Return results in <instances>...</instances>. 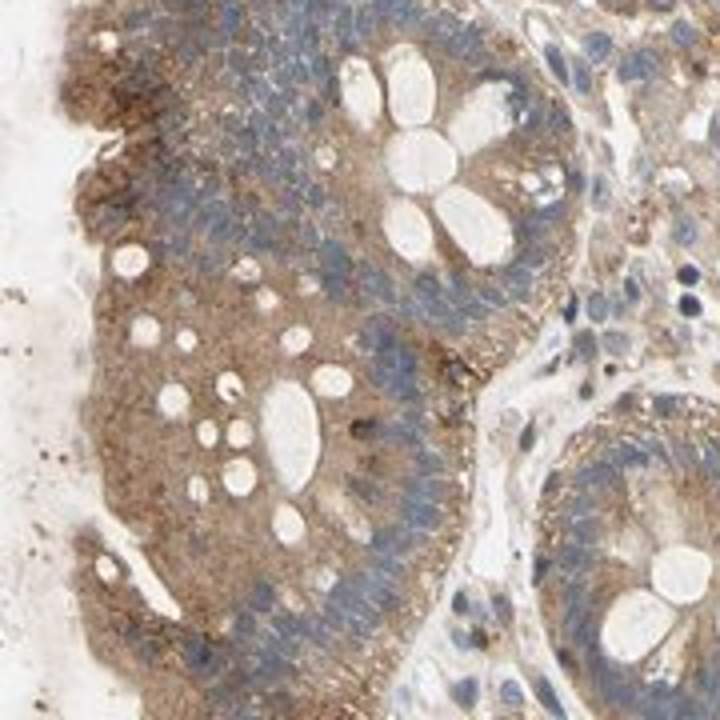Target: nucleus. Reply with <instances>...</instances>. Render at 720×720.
Here are the masks:
<instances>
[{"label": "nucleus", "mask_w": 720, "mask_h": 720, "mask_svg": "<svg viewBox=\"0 0 720 720\" xmlns=\"http://www.w3.org/2000/svg\"><path fill=\"white\" fill-rule=\"evenodd\" d=\"M608 48H612L608 37H592V40H588V53H592V57H608Z\"/></svg>", "instance_id": "1"}, {"label": "nucleus", "mask_w": 720, "mask_h": 720, "mask_svg": "<svg viewBox=\"0 0 720 720\" xmlns=\"http://www.w3.org/2000/svg\"><path fill=\"white\" fill-rule=\"evenodd\" d=\"M549 60H552V73L565 80V76H569V68H565V60H560V53H556V48H549Z\"/></svg>", "instance_id": "2"}, {"label": "nucleus", "mask_w": 720, "mask_h": 720, "mask_svg": "<svg viewBox=\"0 0 720 720\" xmlns=\"http://www.w3.org/2000/svg\"><path fill=\"white\" fill-rule=\"evenodd\" d=\"M676 40H692V28H688V24H676Z\"/></svg>", "instance_id": "3"}, {"label": "nucleus", "mask_w": 720, "mask_h": 720, "mask_svg": "<svg viewBox=\"0 0 720 720\" xmlns=\"http://www.w3.org/2000/svg\"><path fill=\"white\" fill-rule=\"evenodd\" d=\"M652 4H656V8H668V4H672V0H652Z\"/></svg>", "instance_id": "4"}]
</instances>
